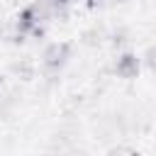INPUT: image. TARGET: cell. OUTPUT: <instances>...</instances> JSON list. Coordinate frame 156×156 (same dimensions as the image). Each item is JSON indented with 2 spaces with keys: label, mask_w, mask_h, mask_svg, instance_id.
<instances>
[{
  "label": "cell",
  "mask_w": 156,
  "mask_h": 156,
  "mask_svg": "<svg viewBox=\"0 0 156 156\" xmlns=\"http://www.w3.org/2000/svg\"><path fill=\"white\" fill-rule=\"evenodd\" d=\"M68 54H71V46H68V44H63V41L51 44V46L44 51V63H46V68H61V66L68 61Z\"/></svg>",
  "instance_id": "obj_1"
},
{
  "label": "cell",
  "mask_w": 156,
  "mask_h": 156,
  "mask_svg": "<svg viewBox=\"0 0 156 156\" xmlns=\"http://www.w3.org/2000/svg\"><path fill=\"white\" fill-rule=\"evenodd\" d=\"M115 71H117V76H122V78H134L136 71H139V61H136V56H132V54L119 56Z\"/></svg>",
  "instance_id": "obj_2"
},
{
  "label": "cell",
  "mask_w": 156,
  "mask_h": 156,
  "mask_svg": "<svg viewBox=\"0 0 156 156\" xmlns=\"http://www.w3.org/2000/svg\"><path fill=\"white\" fill-rule=\"evenodd\" d=\"M146 61H149V66H151V68H156V49H151V51L146 54Z\"/></svg>",
  "instance_id": "obj_3"
},
{
  "label": "cell",
  "mask_w": 156,
  "mask_h": 156,
  "mask_svg": "<svg viewBox=\"0 0 156 156\" xmlns=\"http://www.w3.org/2000/svg\"><path fill=\"white\" fill-rule=\"evenodd\" d=\"M88 2H90V5H98V2H100V0H88Z\"/></svg>",
  "instance_id": "obj_4"
}]
</instances>
